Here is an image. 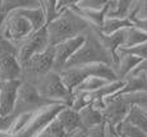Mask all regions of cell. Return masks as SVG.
<instances>
[{
  "label": "cell",
  "mask_w": 147,
  "mask_h": 137,
  "mask_svg": "<svg viewBox=\"0 0 147 137\" xmlns=\"http://www.w3.org/2000/svg\"><path fill=\"white\" fill-rule=\"evenodd\" d=\"M64 106V104H56L40 112L22 114L17 117L10 131L3 137H38Z\"/></svg>",
  "instance_id": "cell-1"
},
{
  "label": "cell",
  "mask_w": 147,
  "mask_h": 137,
  "mask_svg": "<svg viewBox=\"0 0 147 137\" xmlns=\"http://www.w3.org/2000/svg\"><path fill=\"white\" fill-rule=\"evenodd\" d=\"M72 5L67 10H64L53 23L46 26L49 41L51 46H56V45L65 42L68 40L78 37V36L86 33L88 28H91L88 22L82 18L72 8Z\"/></svg>",
  "instance_id": "cell-2"
},
{
  "label": "cell",
  "mask_w": 147,
  "mask_h": 137,
  "mask_svg": "<svg viewBox=\"0 0 147 137\" xmlns=\"http://www.w3.org/2000/svg\"><path fill=\"white\" fill-rule=\"evenodd\" d=\"M92 64H107L114 68V62H113L110 54L106 51L102 42H101L98 30H96L94 27L87 30L84 44L76 53V55L68 62L64 69Z\"/></svg>",
  "instance_id": "cell-3"
},
{
  "label": "cell",
  "mask_w": 147,
  "mask_h": 137,
  "mask_svg": "<svg viewBox=\"0 0 147 137\" xmlns=\"http://www.w3.org/2000/svg\"><path fill=\"white\" fill-rule=\"evenodd\" d=\"M33 86L38 91L41 96L44 98L53 100L59 104L69 105L73 98V92H70L63 82L60 73L51 71V72L46 73L42 76Z\"/></svg>",
  "instance_id": "cell-4"
},
{
  "label": "cell",
  "mask_w": 147,
  "mask_h": 137,
  "mask_svg": "<svg viewBox=\"0 0 147 137\" xmlns=\"http://www.w3.org/2000/svg\"><path fill=\"white\" fill-rule=\"evenodd\" d=\"M55 63V47L50 45L45 51L32 56L22 65L21 81L24 83L35 85L42 76L54 71Z\"/></svg>",
  "instance_id": "cell-5"
},
{
  "label": "cell",
  "mask_w": 147,
  "mask_h": 137,
  "mask_svg": "<svg viewBox=\"0 0 147 137\" xmlns=\"http://www.w3.org/2000/svg\"><path fill=\"white\" fill-rule=\"evenodd\" d=\"M56 104H59V102H55L53 100H49L44 98V96H41L33 85L22 82L13 115L19 117L22 114L36 113L45 109V108H49L51 105H56Z\"/></svg>",
  "instance_id": "cell-6"
},
{
  "label": "cell",
  "mask_w": 147,
  "mask_h": 137,
  "mask_svg": "<svg viewBox=\"0 0 147 137\" xmlns=\"http://www.w3.org/2000/svg\"><path fill=\"white\" fill-rule=\"evenodd\" d=\"M3 35L9 40L13 45L18 46L24 40H27L33 33V28L31 23L22 16L18 10L10 13L0 24Z\"/></svg>",
  "instance_id": "cell-7"
},
{
  "label": "cell",
  "mask_w": 147,
  "mask_h": 137,
  "mask_svg": "<svg viewBox=\"0 0 147 137\" xmlns=\"http://www.w3.org/2000/svg\"><path fill=\"white\" fill-rule=\"evenodd\" d=\"M50 46L47 28L44 27L42 30L33 32L27 40H24L21 45L17 46V59L23 65L27 63L32 56L42 53Z\"/></svg>",
  "instance_id": "cell-8"
},
{
  "label": "cell",
  "mask_w": 147,
  "mask_h": 137,
  "mask_svg": "<svg viewBox=\"0 0 147 137\" xmlns=\"http://www.w3.org/2000/svg\"><path fill=\"white\" fill-rule=\"evenodd\" d=\"M131 109L132 105L123 96H114V98L106 100V105L101 110V113H102L106 124L115 128L125 121Z\"/></svg>",
  "instance_id": "cell-9"
},
{
  "label": "cell",
  "mask_w": 147,
  "mask_h": 137,
  "mask_svg": "<svg viewBox=\"0 0 147 137\" xmlns=\"http://www.w3.org/2000/svg\"><path fill=\"white\" fill-rule=\"evenodd\" d=\"M86 41V33L78 36L76 39L68 40L65 42L56 45L55 47V63H54V71L58 73H60L61 71L65 68L68 62L76 55L78 50L81 49V46Z\"/></svg>",
  "instance_id": "cell-10"
},
{
  "label": "cell",
  "mask_w": 147,
  "mask_h": 137,
  "mask_svg": "<svg viewBox=\"0 0 147 137\" xmlns=\"http://www.w3.org/2000/svg\"><path fill=\"white\" fill-rule=\"evenodd\" d=\"M21 85V79L0 83V114L1 115H13Z\"/></svg>",
  "instance_id": "cell-11"
},
{
  "label": "cell",
  "mask_w": 147,
  "mask_h": 137,
  "mask_svg": "<svg viewBox=\"0 0 147 137\" xmlns=\"http://www.w3.org/2000/svg\"><path fill=\"white\" fill-rule=\"evenodd\" d=\"M100 33V39L101 42H102L104 47L106 49V51L110 54L113 62H114V69L118 65V62H119V56H118V53L121 47L125 46L127 42V36H128V30H121L119 32H115L113 35H104L98 31Z\"/></svg>",
  "instance_id": "cell-12"
},
{
  "label": "cell",
  "mask_w": 147,
  "mask_h": 137,
  "mask_svg": "<svg viewBox=\"0 0 147 137\" xmlns=\"http://www.w3.org/2000/svg\"><path fill=\"white\" fill-rule=\"evenodd\" d=\"M22 65L17 59V54L7 55L0 59V83L21 79Z\"/></svg>",
  "instance_id": "cell-13"
},
{
  "label": "cell",
  "mask_w": 147,
  "mask_h": 137,
  "mask_svg": "<svg viewBox=\"0 0 147 137\" xmlns=\"http://www.w3.org/2000/svg\"><path fill=\"white\" fill-rule=\"evenodd\" d=\"M56 119L59 121V123L63 125V128L65 130V132L68 135L76 132V131L81 130L82 123H81V118H80V113L76 112L74 109H72L70 106H65L59 112V114L56 115Z\"/></svg>",
  "instance_id": "cell-14"
},
{
  "label": "cell",
  "mask_w": 147,
  "mask_h": 137,
  "mask_svg": "<svg viewBox=\"0 0 147 137\" xmlns=\"http://www.w3.org/2000/svg\"><path fill=\"white\" fill-rule=\"evenodd\" d=\"M137 1L133 0H110L106 18L125 19L133 14Z\"/></svg>",
  "instance_id": "cell-15"
},
{
  "label": "cell",
  "mask_w": 147,
  "mask_h": 137,
  "mask_svg": "<svg viewBox=\"0 0 147 137\" xmlns=\"http://www.w3.org/2000/svg\"><path fill=\"white\" fill-rule=\"evenodd\" d=\"M147 92V77L142 73H132L124 79V87L118 95H128V94Z\"/></svg>",
  "instance_id": "cell-16"
},
{
  "label": "cell",
  "mask_w": 147,
  "mask_h": 137,
  "mask_svg": "<svg viewBox=\"0 0 147 137\" xmlns=\"http://www.w3.org/2000/svg\"><path fill=\"white\" fill-rule=\"evenodd\" d=\"M80 118H81V123L82 127L84 130H92L95 127H98V125L106 123L105 119H104V115L101 113V110L96 109L92 105H88L84 109H82L80 112Z\"/></svg>",
  "instance_id": "cell-17"
},
{
  "label": "cell",
  "mask_w": 147,
  "mask_h": 137,
  "mask_svg": "<svg viewBox=\"0 0 147 137\" xmlns=\"http://www.w3.org/2000/svg\"><path fill=\"white\" fill-rule=\"evenodd\" d=\"M118 56H119V62L115 67V72L118 75V78L120 81H124L129 75L133 73V71L142 60L133 55H129V54H118Z\"/></svg>",
  "instance_id": "cell-18"
},
{
  "label": "cell",
  "mask_w": 147,
  "mask_h": 137,
  "mask_svg": "<svg viewBox=\"0 0 147 137\" xmlns=\"http://www.w3.org/2000/svg\"><path fill=\"white\" fill-rule=\"evenodd\" d=\"M24 18L31 23L33 28V32L42 30L44 27H46V17H45V12L42 5L37 8H28V9H21L18 10Z\"/></svg>",
  "instance_id": "cell-19"
},
{
  "label": "cell",
  "mask_w": 147,
  "mask_h": 137,
  "mask_svg": "<svg viewBox=\"0 0 147 137\" xmlns=\"http://www.w3.org/2000/svg\"><path fill=\"white\" fill-rule=\"evenodd\" d=\"M133 27V22L131 18L120 19V18H106L101 30H98L104 35H113L121 30H128Z\"/></svg>",
  "instance_id": "cell-20"
},
{
  "label": "cell",
  "mask_w": 147,
  "mask_h": 137,
  "mask_svg": "<svg viewBox=\"0 0 147 137\" xmlns=\"http://www.w3.org/2000/svg\"><path fill=\"white\" fill-rule=\"evenodd\" d=\"M125 121H128L129 123H132L137 128H140L141 131H143L147 135V113L141 110L140 108L132 106L131 112H129Z\"/></svg>",
  "instance_id": "cell-21"
},
{
  "label": "cell",
  "mask_w": 147,
  "mask_h": 137,
  "mask_svg": "<svg viewBox=\"0 0 147 137\" xmlns=\"http://www.w3.org/2000/svg\"><path fill=\"white\" fill-rule=\"evenodd\" d=\"M107 83H110V82L106 79L98 78V77H88L73 92H95V91L100 90L101 87L106 86Z\"/></svg>",
  "instance_id": "cell-22"
},
{
  "label": "cell",
  "mask_w": 147,
  "mask_h": 137,
  "mask_svg": "<svg viewBox=\"0 0 147 137\" xmlns=\"http://www.w3.org/2000/svg\"><path fill=\"white\" fill-rule=\"evenodd\" d=\"M115 130H117L118 135L121 137H147V135L143 131H141L140 128L129 123L128 121H124L118 127H115Z\"/></svg>",
  "instance_id": "cell-23"
},
{
  "label": "cell",
  "mask_w": 147,
  "mask_h": 137,
  "mask_svg": "<svg viewBox=\"0 0 147 137\" xmlns=\"http://www.w3.org/2000/svg\"><path fill=\"white\" fill-rule=\"evenodd\" d=\"M145 42H147V32H143L136 27L128 28V36H127V42L124 47H133Z\"/></svg>",
  "instance_id": "cell-24"
},
{
  "label": "cell",
  "mask_w": 147,
  "mask_h": 137,
  "mask_svg": "<svg viewBox=\"0 0 147 137\" xmlns=\"http://www.w3.org/2000/svg\"><path fill=\"white\" fill-rule=\"evenodd\" d=\"M41 5L44 8L45 17H46V26L53 23L60 16V12L58 10V5H56V0H42Z\"/></svg>",
  "instance_id": "cell-25"
},
{
  "label": "cell",
  "mask_w": 147,
  "mask_h": 137,
  "mask_svg": "<svg viewBox=\"0 0 147 137\" xmlns=\"http://www.w3.org/2000/svg\"><path fill=\"white\" fill-rule=\"evenodd\" d=\"M120 96H123L132 106H137L145 113H147V92L128 94V95H120Z\"/></svg>",
  "instance_id": "cell-26"
},
{
  "label": "cell",
  "mask_w": 147,
  "mask_h": 137,
  "mask_svg": "<svg viewBox=\"0 0 147 137\" xmlns=\"http://www.w3.org/2000/svg\"><path fill=\"white\" fill-rule=\"evenodd\" d=\"M118 54H129L141 60H147V42L133 47H121Z\"/></svg>",
  "instance_id": "cell-27"
},
{
  "label": "cell",
  "mask_w": 147,
  "mask_h": 137,
  "mask_svg": "<svg viewBox=\"0 0 147 137\" xmlns=\"http://www.w3.org/2000/svg\"><path fill=\"white\" fill-rule=\"evenodd\" d=\"M107 0H77V7L86 10H100L106 5Z\"/></svg>",
  "instance_id": "cell-28"
},
{
  "label": "cell",
  "mask_w": 147,
  "mask_h": 137,
  "mask_svg": "<svg viewBox=\"0 0 147 137\" xmlns=\"http://www.w3.org/2000/svg\"><path fill=\"white\" fill-rule=\"evenodd\" d=\"M12 54H17V46L13 45L9 40L5 39V36L0 30V59L7 55H12Z\"/></svg>",
  "instance_id": "cell-29"
},
{
  "label": "cell",
  "mask_w": 147,
  "mask_h": 137,
  "mask_svg": "<svg viewBox=\"0 0 147 137\" xmlns=\"http://www.w3.org/2000/svg\"><path fill=\"white\" fill-rule=\"evenodd\" d=\"M45 132L50 133V135L54 136V137H68V133L65 132V130L63 128V125L59 123V121L56 118L47 125L46 130H45Z\"/></svg>",
  "instance_id": "cell-30"
},
{
  "label": "cell",
  "mask_w": 147,
  "mask_h": 137,
  "mask_svg": "<svg viewBox=\"0 0 147 137\" xmlns=\"http://www.w3.org/2000/svg\"><path fill=\"white\" fill-rule=\"evenodd\" d=\"M17 117L14 115H8V117H4L0 114V133H8L12 128V125L14 124L16 122Z\"/></svg>",
  "instance_id": "cell-31"
},
{
  "label": "cell",
  "mask_w": 147,
  "mask_h": 137,
  "mask_svg": "<svg viewBox=\"0 0 147 137\" xmlns=\"http://www.w3.org/2000/svg\"><path fill=\"white\" fill-rule=\"evenodd\" d=\"M131 17L141 19H147V0H140L136 4V9Z\"/></svg>",
  "instance_id": "cell-32"
},
{
  "label": "cell",
  "mask_w": 147,
  "mask_h": 137,
  "mask_svg": "<svg viewBox=\"0 0 147 137\" xmlns=\"http://www.w3.org/2000/svg\"><path fill=\"white\" fill-rule=\"evenodd\" d=\"M87 137H106V123L92 128V130H88Z\"/></svg>",
  "instance_id": "cell-33"
},
{
  "label": "cell",
  "mask_w": 147,
  "mask_h": 137,
  "mask_svg": "<svg viewBox=\"0 0 147 137\" xmlns=\"http://www.w3.org/2000/svg\"><path fill=\"white\" fill-rule=\"evenodd\" d=\"M133 22V27L138 28V30L147 32V19H141V18H136V17H129Z\"/></svg>",
  "instance_id": "cell-34"
},
{
  "label": "cell",
  "mask_w": 147,
  "mask_h": 137,
  "mask_svg": "<svg viewBox=\"0 0 147 137\" xmlns=\"http://www.w3.org/2000/svg\"><path fill=\"white\" fill-rule=\"evenodd\" d=\"M133 73H142V75H145L147 77V60H142L138 64V67L136 68L133 71ZM131 76V75H129Z\"/></svg>",
  "instance_id": "cell-35"
},
{
  "label": "cell",
  "mask_w": 147,
  "mask_h": 137,
  "mask_svg": "<svg viewBox=\"0 0 147 137\" xmlns=\"http://www.w3.org/2000/svg\"><path fill=\"white\" fill-rule=\"evenodd\" d=\"M106 137H121V136L118 135L117 130H115L114 127L106 124Z\"/></svg>",
  "instance_id": "cell-36"
},
{
  "label": "cell",
  "mask_w": 147,
  "mask_h": 137,
  "mask_svg": "<svg viewBox=\"0 0 147 137\" xmlns=\"http://www.w3.org/2000/svg\"><path fill=\"white\" fill-rule=\"evenodd\" d=\"M87 132H88L87 130L81 128V130H78V131H76V132L68 135V137H87Z\"/></svg>",
  "instance_id": "cell-37"
},
{
  "label": "cell",
  "mask_w": 147,
  "mask_h": 137,
  "mask_svg": "<svg viewBox=\"0 0 147 137\" xmlns=\"http://www.w3.org/2000/svg\"><path fill=\"white\" fill-rule=\"evenodd\" d=\"M38 137H54V136H51V135H50V133H47V132H45V131H44V132H42V133H41V135L38 136Z\"/></svg>",
  "instance_id": "cell-38"
},
{
  "label": "cell",
  "mask_w": 147,
  "mask_h": 137,
  "mask_svg": "<svg viewBox=\"0 0 147 137\" xmlns=\"http://www.w3.org/2000/svg\"><path fill=\"white\" fill-rule=\"evenodd\" d=\"M1 1L3 0H0V12H1Z\"/></svg>",
  "instance_id": "cell-39"
}]
</instances>
